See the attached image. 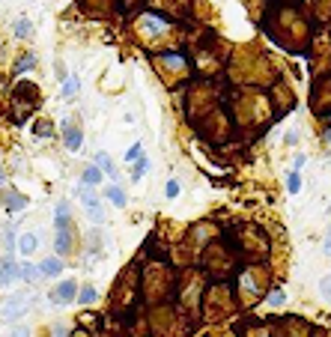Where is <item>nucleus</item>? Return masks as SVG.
Returning <instances> with one entry per match:
<instances>
[{
    "label": "nucleus",
    "mask_w": 331,
    "mask_h": 337,
    "mask_svg": "<svg viewBox=\"0 0 331 337\" xmlns=\"http://www.w3.org/2000/svg\"><path fill=\"white\" fill-rule=\"evenodd\" d=\"M51 301L54 304H69V301H78V284L69 278V281H63L57 290L51 292Z\"/></svg>",
    "instance_id": "f257e3e1"
},
{
    "label": "nucleus",
    "mask_w": 331,
    "mask_h": 337,
    "mask_svg": "<svg viewBox=\"0 0 331 337\" xmlns=\"http://www.w3.org/2000/svg\"><path fill=\"white\" fill-rule=\"evenodd\" d=\"M21 274H18V263H12V260H3L0 263V287H9L12 281H18Z\"/></svg>",
    "instance_id": "f03ea898"
},
{
    "label": "nucleus",
    "mask_w": 331,
    "mask_h": 337,
    "mask_svg": "<svg viewBox=\"0 0 331 337\" xmlns=\"http://www.w3.org/2000/svg\"><path fill=\"white\" fill-rule=\"evenodd\" d=\"M305 167V156H298L295 161H292V170H289V176H287V188H289V194H295L298 188H302V176H298V170Z\"/></svg>",
    "instance_id": "7ed1b4c3"
},
{
    "label": "nucleus",
    "mask_w": 331,
    "mask_h": 337,
    "mask_svg": "<svg viewBox=\"0 0 331 337\" xmlns=\"http://www.w3.org/2000/svg\"><path fill=\"white\" fill-rule=\"evenodd\" d=\"M60 271H63L60 257H48L42 266H39V274H45V278H60Z\"/></svg>",
    "instance_id": "20e7f679"
},
{
    "label": "nucleus",
    "mask_w": 331,
    "mask_h": 337,
    "mask_svg": "<svg viewBox=\"0 0 331 337\" xmlns=\"http://www.w3.org/2000/svg\"><path fill=\"white\" fill-rule=\"evenodd\" d=\"M105 179V173L96 167V164H89L87 170H84V176H81V185H87V188H96V185H102Z\"/></svg>",
    "instance_id": "39448f33"
},
{
    "label": "nucleus",
    "mask_w": 331,
    "mask_h": 337,
    "mask_svg": "<svg viewBox=\"0 0 331 337\" xmlns=\"http://www.w3.org/2000/svg\"><path fill=\"white\" fill-rule=\"evenodd\" d=\"M105 197H108L110 203H113V206H116V209H123V206H126V191H123V188H119V185H108V188H105Z\"/></svg>",
    "instance_id": "423d86ee"
},
{
    "label": "nucleus",
    "mask_w": 331,
    "mask_h": 337,
    "mask_svg": "<svg viewBox=\"0 0 331 337\" xmlns=\"http://www.w3.org/2000/svg\"><path fill=\"white\" fill-rule=\"evenodd\" d=\"M63 132H66V146L72 149V152H78V149H81V140H84V135H81L78 129H69V122H63Z\"/></svg>",
    "instance_id": "0eeeda50"
},
{
    "label": "nucleus",
    "mask_w": 331,
    "mask_h": 337,
    "mask_svg": "<svg viewBox=\"0 0 331 337\" xmlns=\"http://www.w3.org/2000/svg\"><path fill=\"white\" fill-rule=\"evenodd\" d=\"M78 194H81V203L87 206V212H96V209H102V203H99V197H96V194L89 191L87 185H81V188H78Z\"/></svg>",
    "instance_id": "6e6552de"
},
{
    "label": "nucleus",
    "mask_w": 331,
    "mask_h": 337,
    "mask_svg": "<svg viewBox=\"0 0 331 337\" xmlns=\"http://www.w3.org/2000/svg\"><path fill=\"white\" fill-rule=\"evenodd\" d=\"M36 245H39V236H36V233H24L21 239H18V248H21L24 257H30V254L36 251Z\"/></svg>",
    "instance_id": "1a4fd4ad"
},
{
    "label": "nucleus",
    "mask_w": 331,
    "mask_h": 337,
    "mask_svg": "<svg viewBox=\"0 0 331 337\" xmlns=\"http://www.w3.org/2000/svg\"><path fill=\"white\" fill-rule=\"evenodd\" d=\"M18 274H21V281H27V284H33V281L39 278V266H30V263H21V266H18Z\"/></svg>",
    "instance_id": "9d476101"
},
{
    "label": "nucleus",
    "mask_w": 331,
    "mask_h": 337,
    "mask_svg": "<svg viewBox=\"0 0 331 337\" xmlns=\"http://www.w3.org/2000/svg\"><path fill=\"white\" fill-rule=\"evenodd\" d=\"M146 170H149V161H146V156L137 158V161H134V170H132V179H134V182H140V176H143Z\"/></svg>",
    "instance_id": "9b49d317"
},
{
    "label": "nucleus",
    "mask_w": 331,
    "mask_h": 337,
    "mask_svg": "<svg viewBox=\"0 0 331 337\" xmlns=\"http://www.w3.org/2000/svg\"><path fill=\"white\" fill-rule=\"evenodd\" d=\"M27 206V197H21V194H9V200H6V209L9 212H18V209H24Z\"/></svg>",
    "instance_id": "f8f14e48"
},
{
    "label": "nucleus",
    "mask_w": 331,
    "mask_h": 337,
    "mask_svg": "<svg viewBox=\"0 0 331 337\" xmlns=\"http://www.w3.org/2000/svg\"><path fill=\"white\" fill-rule=\"evenodd\" d=\"M12 30H15L18 39H27V36H30V21H27V18H18V21L12 24Z\"/></svg>",
    "instance_id": "ddd939ff"
},
{
    "label": "nucleus",
    "mask_w": 331,
    "mask_h": 337,
    "mask_svg": "<svg viewBox=\"0 0 331 337\" xmlns=\"http://www.w3.org/2000/svg\"><path fill=\"white\" fill-rule=\"evenodd\" d=\"M57 254H66L69 251V230H57Z\"/></svg>",
    "instance_id": "4468645a"
},
{
    "label": "nucleus",
    "mask_w": 331,
    "mask_h": 337,
    "mask_svg": "<svg viewBox=\"0 0 331 337\" xmlns=\"http://www.w3.org/2000/svg\"><path fill=\"white\" fill-rule=\"evenodd\" d=\"M78 301H81V304H93V301H96V290H93V284L78 292Z\"/></svg>",
    "instance_id": "2eb2a0df"
},
{
    "label": "nucleus",
    "mask_w": 331,
    "mask_h": 337,
    "mask_svg": "<svg viewBox=\"0 0 331 337\" xmlns=\"http://www.w3.org/2000/svg\"><path fill=\"white\" fill-rule=\"evenodd\" d=\"M75 93H78V78H66V81H63V96H75Z\"/></svg>",
    "instance_id": "dca6fc26"
},
{
    "label": "nucleus",
    "mask_w": 331,
    "mask_h": 337,
    "mask_svg": "<svg viewBox=\"0 0 331 337\" xmlns=\"http://www.w3.org/2000/svg\"><path fill=\"white\" fill-rule=\"evenodd\" d=\"M137 158H143V146H140V143H132L129 152H126V161H137Z\"/></svg>",
    "instance_id": "f3484780"
},
{
    "label": "nucleus",
    "mask_w": 331,
    "mask_h": 337,
    "mask_svg": "<svg viewBox=\"0 0 331 337\" xmlns=\"http://www.w3.org/2000/svg\"><path fill=\"white\" fill-rule=\"evenodd\" d=\"M18 311H24V301H21V298H12V301H9V304H6V316H9V319H12V316L18 314Z\"/></svg>",
    "instance_id": "a211bd4d"
},
{
    "label": "nucleus",
    "mask_w": 331,
    "mask_h": 337,
    "mask_svg": "<svg viewBox=\"0 0 331 337\" xmlns=\"http://www.w3.org/2000/svg\"><path fill=\"white\" fill-rule=\"evenodd\" d=\"M96 167H105V170L110 173V158L105 156V152H99V156H96Z\"/></svg>",
    "instance_id": "6ab92c4d"
},
{
    "label": "nucleus",
    "mask_w": 331,
    "mask_h": 337,
    "mask_svg": "<svg viewBox=\"0 0 331 337\" xmlns=\"http://www.w3.org/2000/svg\"><path fill=\"white\" fill-rule=\"evenodd\" d=\"M33 66H36V60H33V57H27V60H21V63H18L15 69H18V72H30Z\"/></svg>",
    "instance_id": "aec40b11"
},
{
    "label": "nucleus",
    "mask_w": 331,
    "mask_h": 337,
    "mask_svg": "<svg viewBox=\"0 0 331 337\" xmlns=\"http://www.w3.org/2000/svg\"><path fill=\"white\" fill-rule=\"evenodd\" d=\"M319 290L325 292V298L331 301V278H322V284H319Z\"/></svg>",
    "instance_id": "412c9836"
},
{
    "label": "nucleus",
    "mask_w": 331,
    "mask_h": 337,
    "mask_svg": "<svg viewBox=\"0 0 331 337\" xmlns=\"http://www.w3.org/2000/svg\"><path fill=\"white\" fill-rule=\"evenodd\" d=\"M176 194H179V182L170 179V182H167V197H176Z\"/></svg>",
    "instance_id": "4be33fe9"
},
{
    "label": "nucleus",
    "mask_w": 331,
    "mask_h": 337,
    "mask_svg": "<svg viewBox=\"0 0 331 337\" xmlns=\"http://www.w3.org/2000/svg\"><path fill=\"white\" fill-rule=\"evenodd\" d=\"M9 337H30V328H12V331H9Z\"/></svg>",
    "instance_id": "5701e85b"
},
{
    "label": "nucleus",
    "mask_w": 331,
    "mask_h": 337,
    "mask_svg": "<svg viewBox=\"0 0 331 337\" xmlns=\"http://www.w3.org/2000/svg\"><path fill=\"white\" fill-rule=\"evenodd\" d=\"M325 251H331V236H328V242H325Z\"/></svg>",
    "instance_id": "b1692460"
},
{
    "label": "nucleus",
    "mask_w": 331,
    "mask_h": 337,
    "mask_svg": "<svg viewBox=\"0 0 331 337\" xmlns=\"http://www.w3.org/2000/svg\"><path fill=\"white\" fill-rule=\"evenodd\" d=\"M3 182H6V176H3V173H0V185H3Z\"/></svg>",
    "instance_id": "393cba45"
}]
</instances>
